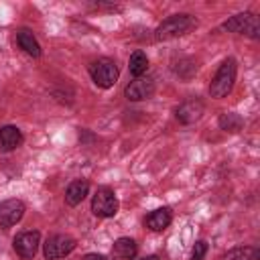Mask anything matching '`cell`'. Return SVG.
<instances>
[{"label":"cell","mask_w":260,"mask_h":260,"mask_svg":"<svg viewBox=\"0 0 260 260\" xmlns=\"http://www.w3.org/2000/svg\"><path fill=\"white\" fill-rule=\"evenodd\" d=\"M75 240L71 236H65V234H55V236H49L47 242L43 244V254L47 260H57V258H63L67 254H71L75 250Z\"/></svg>","instance_id":"6"},{"label":"cell","mask_w":260,"mask_h":260,"mask_svg":"<svg viewBox=\"0 0 260 260\" xmlns=\"http://www.w3.org/2000/svg\"><path fill=\"white\" fill-rule=\"evenodd\" d=\"M203 112H205L203 102L197 100V98H189V100H185V102L175 110V116H177V120H179L181 124L189 126V124H195L197 120H201Z\"/></svg>","instance_id":"9"},{"label":"cell","mask_w":260,"mask_h":260,"mask_svg":"<svg viewBox=\"0 0 260 260\" xmlns=\"http://www.w3.org/2000/svg\"><path fill=\"white\" fill-rule=\"evenodd\" d=\"M24 203L20 199H6L0 203V228L8 230L16 225L24 215Z\"/></svg>","instance_id":"8"},{"label":"cell","mask_w":260,"mask_h":260,"mask_svg":"<svg viewBox=\"0 0 260 260\" xmlns=\"http://www.w3.org/2000/svg\"><path fill=\"white\" fill-rule=\"evenodd\" d=\"M91 211L98 217H114L118 213V199L110 187H98L91 197Z\"/></svg>","instance_id":"5"},{"label":"cell","mask_w":260,"mask_h":260,"mask_svg":"<svg viewBox=\"0 0 260 260\" xmlns=\"http://www.w3.org/2000/svg\"><path fill=\"white\" fill-rule=\"evenodd\" d=\"M154 93V81L150 77H134L126 89H124V95L130 100V102H140V100H148L150 95Z\"/></svg>","instance_id":"10"},{"label":"cell","mask_w":260,"mask_h":260,"mask_svg":"<svg viewBox=\"0 0 260 260\" xmlns=\"http://www.w3.org/2000/svg\"><path fill=\"white\" fill-rule=\"evenodd\" d=\"M244 126V120L240 114H234V112H225L219 116V128L225 130V132H240Z\"/></svg>","instance_id":"18"},{"label":"cell","mask_w":260,"mask_h":260,"mask_svg":"<svg viewBox=\"0 0 260 260\" xmlns=\"http://www.w3.org/2000/svg\"><path fill=\"white\" fill-rule=\"evenodd\" d=\"M87 193H89V183L85 179H77V181L67 185V189H65V203L75 207V205H79L87 197Z\"/></svg>","instance_id":"13"},{"label":"cell","mask_w":260,"mask_h":260,"mask_svg":"<svg viewBox=\"0 0 260 260\" xmlns=\"http://www.w3.org/2000/svg\"><path fill=\"white\" fill-rule=\"evenodd\" d=\"M236 73H238V65H236V59H225L219 69L215 71L211 83H209V95L215 98V100H221L225 98L232 89H234V83H236Z\"/></svg>","instance_id":"2"},{"label":"cell","mask_w":260,"mask_h":260,"mask_svg":"<svg viewBox=\"0 0 260 260\" xmlns=\"http://www.w3.org/2000/svg\"><path fill=\"white\" fill-rule=\"evenodd\" d=\"M16 43H18V47H20L24 53H28L30 57H41V45H39V41L35 39V35H32L28 28H20V30L16 32Z\"/></svg>","instance_id":"15"},{"label":"cell","mask_w":260,"mask_h":260,"mask_svg":"<svg viewBox=\"0 0 260 260\" xmlns=\"http://www.w3.org/2000/svg\"><path fill=\"white\" fill-rule=\"evenodd\" d=\"M173 221V211L169 207H158L154 211H150L144 219V225L150 230V232H162L171 225Z\"/></svg>","instance_id":"11"},{"label":"cell","mask_w":260,"mask_h":260,"mask_svg":"<svg viewBox=\"0 0 260 260\" xmlns=\"http://www.w3.org/2000/svg\"><path fill=\"white\" fill-rule=\"evenodd\" d=\"M128 69H130V73H132L134 77H142V75L146 73V69H148V59H146V55H144L142 51H134V53L130 55Z\"/></svg>","instance_id":"17"},{"label":"cell","mask_w":260,"mask_h":260,"mask_svg":"<svg viewBox=\"0 0 260 260\" xmlns=\"http://www.w3.org/2000/svg\"><path fill=\"white\" fill-rule=\"evenodd\" d=\"M89 75H91V79H93V83L98 87L108 89L118 81L120 71H118V65L112 59L102 57V59H98V61H93L89 65Z\"/></svg>","instance_id":"4"},{"label":"cell","mask_w":260,"mask_h":260,"mask_svg":"<svg viewBox=\"0 0 260 260\" xmlns=\"http://www.w3.org/2000/svg\"><path fill=\"white\" fill-rule=\"evenodd\" d=\"M24 136L22 132L16 128V126H2L0 128V150L2 152H10V150H16L20 144H22Z\"/></svg>","instance_id":"12"},{"label":"cell","mask_w":260,"mask_h":260,"mask_svg":"<svg viewBox=\"0 0 260 260\" xmlns=\"http://www.w3.org/2000/svg\"><path fill=\"white\" fill-rule=\"evenodd\" d=\"M205 254H207V242H205V240L195 242V246H193V250H191V260H203Z\"/></svg>","instance_id":"19"},{"label":"cell","mask_w":260,"mask_h":260,"mask_svg":"<svg viewBox=\"0 0 260 260\" xmlns=\"http://www.w3.org/2000/svg\"><path fill=\"white\" fill-rule=\"evenodd\" d=\"M140 260H158V256H154V254H150V256H144V258H140Z\"/></svg>","instance_id":"21"},{"label":"cell","mask_w":260,"mask_h":260,"mask_svg":"<svg viewBox=\"0 0 260 260\" xmlns=\"http://www.w3.org/2000/svg\"><path fill=\"white\" fill-rule=\"evenodd\" d=\"M136 252H138V246L132 238H118L112 246V254L118 260H132L136 256Z\"/></svg>","instance_id":"14"},{"label":"cell","mask_w":260,"mask_h":260,"mask_svg":"<svg viewBox=\"0 0 260 260\" xmlns=\"http://www.w3.org/2000/svg\"><path fill=\"white\" fill-rule=\"evenodd\" d=\"M39 244H41V234L37 230H26V232H20L14 240H12V246L16 250V254L22 258V260H32L37 250H39Z\"/></svg>","instance_id":"7"},{"label":"cell","mask_w":260,"mask_h":260,"mask_svg":"<svg viewBox=\"0 0 260 260\" xmlns=\"http://www.w3.org/2000/svg\"><path fill=\"white\" fill-rule=\"evenodd\" d=\"M223 260H260V250L256 246H236L223 254Z\"/></svg>","instance_id":"16"},{"label":"cell","mask_w":260,"mask_h":260,"mask_svg":"<svg viewBox=\"0 0 260 260\" xmlns=\"http://www.w3.org/2000/svg\"><path fill=\"white\" fill-rule=\"evenodd\" d=\"M81 260H112V258H108L104 254H85Z\"/></svg>","instance_id":"20"},{"label":"cell","mask_w":260,"mask_h":260,"mask_svg":"<svg viewBox=\"0 0 260 260\" xmlns=\"http://www.w3.org/2000/svg\"><path fill=\"white\" fill-rule=\"evenodd\" d=\"M195 26H197V20L191 14H173V16H169L167 20H162L156 26L154 39L156 41H171V39L187 35Z\"/></svg>","instance_id":"1"},{"label":"cell","mask_w":260,"mask_h":260,"mask_svg":"<svg viewBox=\"0 0 260 260\" xmlns=\"http://www.w3.org/2000/svg\"><path fill=\"white\" fill-rule=\"evenodd\" d=\"M221 28L228 32H236V35H246L250 39H258L260 37V20L254 12H240L232 18H228L225 22H221Z\"/></svg>","instance_id":"3"}]
</instances>
